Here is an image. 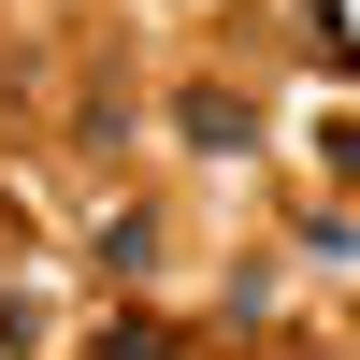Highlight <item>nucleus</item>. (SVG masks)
I'll return each instance as SVG.
<instances>
[{
  "instance_id": "obj_2",
  "label": "nucleus",
  "mask_w": 360,
  "mask_h": 360,
  "mask_svg": "<svg viewBox=\"0 0 360 360\" xmlns=\"http://www.w3.org/2000/svg\"><path fill=\"white\" fill-rule=\"evenodd\" d=\"M101 360H173V332H159V317H130V332H101Z\"/></svg>"
},
{
  "instance_id": "obj_1",
  "label": "nucleus",
  "mask_w": 360,
  "mask_h": 360,
  "mask_svg": "<svg viewBox=\"0 0 360 360\" xmlns=\"http://www.w3.org/2000/svg\"><path fill=\"white\" fill-rule=\"evenodd\" d=\"M173 130H188V144H217V159H231V144H259V130H245V101H231V86H188V101H173Z\"/></svg>"
}]
</instances>
